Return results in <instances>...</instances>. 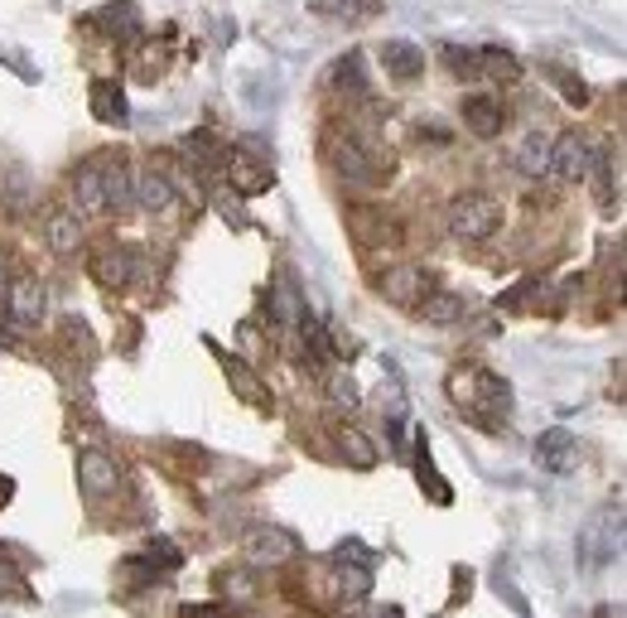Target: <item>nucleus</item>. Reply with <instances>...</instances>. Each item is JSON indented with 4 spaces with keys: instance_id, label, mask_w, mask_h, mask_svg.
Masks as SVG:
<instances>
[{
    "instance_id": "32",
    "label": "nucleus",
    "mask_w": 627,
    "mask_h": 618,
    "mask_svg": "<svg viewBox=\"0 0 627 618\" xmlns=\"http://www.w3.org/2000/svg\"><path fill=\"white\" fill-rule=\"evenodd\" d=\"M550 82H555V88H560L565 97H570L574 106H584V102H589V88H584V82H574V72H565V68H550Z\"/></svg>"
},
{
    "instance_id": "36",
    "label": "nucleus",
    "mask_w": 627,
    "mask_h": 618,
    "mask_svg": "<svg viewBox=\"0 0 627 618\" xmlns=\"http://www.w3.org/2000/svg\"><path fill=\"white\" fill-rule=\"evenodd\" d=\"M10 498H15V483H10V479H0V507H5Z\"/></svg>"
},
{
    "instance_id": "9",
    "label": "nucleus",
    "mask_w": 627,
    "mask_h": 618,
    "mask_svg": "<svg viewBox=\"0 0 627 618\" xmlns=\"http://www.w3.org/2000/svg\"><path fill=\"white\" fill-rule=\"evenodd\" d=\"M536 464L546 469V474H570V469L579 464V445H574V435L565 430V426H550V430L536 440Z\"/></svg>"
},
{
    "instance_id": "35",
    "label": "nucleus",
    "mask_w": 627,
    "mask_h": 618,
    "mask_svg": "<svg viewBox=\"0 0 627 618\" xmlns=\"http://www.w3.org/2000/svg\"><path fill=\"white\" fill-rule=\"evenodd\" d=\"M237 338H241V348H247V353H261V334H256V324H241Z\"/></svg>"
},
{
    "instance_id": "11",
    "label": "nucleus",
    "mask_w": 627,
    "mask_h": 618,
    "mask_svg": "<svg viewBox=\"0 0 627 618\" xmlns=\"http://www.w3.org/2000/svg\"><path fill=\"white\" fill-rule=\"evenodd\" d=\"M381 64H386V78L415 82V78H425V48H420L415 40H386L381 44Z\"/></svg>"
},
{
    "instance_id": "34",
    "label": "nucleus",
    "mask_w": 627,
    "mask_h": 618,
    "mask_svg": "<svg viewBox=\"0 0 627 618\" xmlns=\"http://www.w3.org/2000/svg\"><path fill=\"white\" fill-rule=\"evenodd\" d=\"M536 285H540V281H522L516 290H506V295H498V310H522L526 300L536 295Z\"/></svg>"
},
{
    "instance_id": "8",
    "label": "nucleus",
    "mask_w": 627,
    "mask_h": 618,
    "mask_svg": "<svg viewBox=\"0 0 627 618\" xmlns=\"http://www.w3.org/2000/svg\"><path fill=\"white\" fill-rule=\"evenodd\" d=\"M116 459L102 454V450H82L78 454V488L88 493V498H106V493H116Z\"/></svg>"
},
{
    "instance_id": "33",
    "label": "nucleus",
    "mask_w": 627,
    "mask_h": 618,
    "mask_svg": "<svg viewBox=\"0 0 627 618\" xmlns=\"http://www.w3.org/2000/svg\"><path fill=\"white\" fill-rule=\"evenodd\" d=\"M333 78L343 82V88H353V92H362V54H347L343 64L333 68Z\"/></svg>"
},
{
    "instance_id": "27",
    "label": "nucleus",
    "mask_w": 627,
    "mask_h": 618,
    "mask_svg": "<svg viewBox=\"0 0 627 618\" xmlns=\"http://www.w3.org/2000/svg\"><path fill=\"white\" fill-rule=\"evenodd\" d=\"M323 392H329V406H338V411H353V406L362 402L353 372H343V368H333L329 378H323Z\"/></svg>"
},
{
    "instance_id": "30",
    "label": "nucleus",
    "mask_w": 627,
    "mask_h": 618,
    "mask_svg": "<svg viewBox=\"0 0 627 618\" xmlns=\"http://www.w3.org/2000/svg\"><path fill=\"white\" fill-rule=\"evenodd\" d=\"M0 595L5 599H34V589H30V580H24L20 565L0 561Z\"/></svg>"
},
{
    "instance_id": "1",
    "label": "nucleus",
    "mask_w": 627,
    "mask_h": 618,
    "mask_svg": "<svg viewBox=\"0 0 627 618\" xmlns=\"http://www.w3.org/2000/svg\"><path fill=\"white\" fill-rule=\"evenodd\" d=\"M444 386H449V402L464 411L478 430H488V435H498L506 426V416H512V386H506V378H498V372H488V368H478V362L454 368Z\"/></svg>"
},
{
    "instance_id": "28",
    "label": "nucleus",
    "mask_w": 627,
    "mask_h": 618,
    "mask_svg": "<svg viewBox=\"0 0 627 618\" xmlns=\"http://www.w3.org/2000/svg\"><path fill=\"white\" fill-rule=\"evenodd\" d=\"M444 64H449L454 78H468L478 82V48H464V44H444Z\"/></svg>"
},
{
    "instance_id": "13",
    "label": "nucleus",
    "mask_w": 627,
    "mask_h": 618,
    "mask_svg": "<svg viewBox=\"0 0 627 618\" xmlns=\"http://www.w3.org/2000/svg\"><path fill=\"white\" fill-rule=\"evenodd\" d=\"M464 126L474 131L478 141H492V136H502V102L498 97H488V92H474V97H464Z\"/></svg>"
},
{
    "instance_id": "12",
    "label": "nucleus",
    "mask_w": 627,
    "mask_h": 618,
    "mask_svg": "<svg viewBox=\"0 0 627 618\" xmlns=\"http://www.w3.org/2000/svg\"><path fill=\"white\" fill-rule=\"evenodd\" d=\"M213 353H217V362H223L227 382H232V392L241 396V402H247V406H256V411H271V392H265L261 378L247 368V362L232 358V353H227V348H213Z\"/></svg>"
},
{
    "instance_id": "6",
    "label": "nucleus",
    "mask_w": 627,
    "mask_h": 618,
    "mask_svg": "<svg viewBox=\"0 0 627 618\" xmlns=\"http://www.w3.org/2000/svg\"><path fill=\"white\" fill-rule=\"evenodd\" d=\"M377 290L391 305H401V310H415L420 300L434 290V276L425 271V266H396V271H386L381 281H377Z\"/></svg>"
},
{
    "instance_id": "3",
    "label": "nucleus",
    "mask_w": 627,
    "mask_h": 618,
    "mask_svg": "<svg viewBox=\"0 0 627 618\" xmlns=\"http://www.w3.org/2000/svg\"><path fill=\"white\" fill-rule=\"evenodd\" d=\"M227 179H232V193H241V199H256V193H265L275 184V165L271 155L261 150V141H247L237 145V150H227Z\"/></svg>"
},
{
    "instance_id": "25",
    "label": "nucleus",
    "mask_w": 627,
    "mask_h": 618,
    "mask_svg": "<svg viewBox=\"0 0 627 618\" xmlns=\"http://www.w3.org/2000/svg\"><path fill=\"white\" fill-rule=\"evenodd\" d=\"M184 150L198 169H217V165H227V150H232V145H223L213 131H193V136L184 141Z\"/></svg>"
},
{
    "instance_id": "16",
    "label": "nucleus",
    "mask_w": 627,
    "mask_h": 618,
    "mask_svg": "<svg viewBox=\"0 0 627 618\" xmlns=\"http://www.w3.org/2000/svg\"><path fill=\"white\" fill-rule=\"evenodd\" d=\"M44 241H48V251H58V257H72V251L82 247V217L68 213V209H54L44 217Z\"/></svg>"
},
{
    "instance_id": "20",
    "label": "nucleus",
    "mask_w": 627,
    "mask_h": 618,
    "mask_svg": "<svg viewBox=\"0 0 627 618\" xmlns=\"http://www.w3.org/2000/svg\"><path fill=\"white\" fill-rule=\"evenodd\" d=\"M136 203H140V209H150V213H164L169 203H174V179H169L164 169L145 165L136 175Z\"/></svg>"
},
{
    "instance_id": "29",
    "label": "nucleus",
    "mask_w": 627,
    "mask_h": 618,
    "mask_svg": "<svg viewBox=\"0 0 627 618\" xmlns=\"http://www.w3.org/2000/svg\"><path fill=\"white\" fill-rule=\"evenodd\" d=\"M213 209L223 213L227 227H251V213L241 209V193H232V189H217V193H213Z\"/></svg>"
},
{
    "instance_id": "22",
    "label": "nucleus",
    "mask_w": 627,
    "mask_h": 618,
    "mask_svg": "<svg viewBox=\"0 0 627 618\" xmlns=\"http://www.w3.org/2000/svg\"><path fill=\"white\" fill-rule=\"evenodd\" d=\"M338 450H343V459L353 469H377V445L367 440V430H357V426H338Z\"/></svg>"
},
{
    "instance_id": "24",
    "label": "nucleus",
    "mask_w": 627,
    "mask_h": 618,
    "mask_svg": "<svg viewBox=\"0 0 627 618\" xmlns=\"http://www.w3.org/2000/svg\"><path fill=\"white\" fill-rule=\"evenodd\" d=\"M516 169L531 179H540L550 169V136H540V131H531V136L516 145Z\"/></svg>"
},
{
    "instance_id": "4",
    "label": "nucleus",
    "mask_w": 627,
    "mask_h": 618,
    "mask_svg": "<svg viewBox=\"0 0 627 618\" xmlns=\"http://www.w3.org/2000/svg\"><path fill=\"white\" fill-rule=\"evenodd\" d=\"M589 165H594V145H589L579 131H565V136L550 141V169L560 184H579V179H589Z\"/></svg>"
},
{
    "instance_id": "31",
    "label": "nucleus",
    "mask_w": 627,
    "mask_h": 618,
    "mask_svg": "<svg viewBox=\"0 0 627 618\" xmlns=\"http://www.w3.org/2000/svg\"><path fill=\"white\" fill-rule=\"evenodd\" d=\"M145 561H150V565H155V571H160V575H164V571H179V565H184V555H179L174 547H169V541H164V537H155V541H150V547H145Z\"/></svg>"
},
{
    "instance_id": "21",
    "label": "nucleus",
    "mask_w": 627,
    "mask_h": 618,
    "mask_svg": "<svg viewBox=\"0 0 627 618\" xmlns=\"http://www.w3.org/2000/svg\"><path fill=\"white\" fill-rule=\"evenodd\" d=\"M415 314H425V324H458L468 314V300L454 295V290H430L415 305Z\"/></svg>"
},
{
    "instance_id": "5",
    "label": "nucleus",
    "mask_w": 627,
    "mask_h": 618,
    "mask_svg": "<svg viewBox=\"0 0 627 618\" xmlns=\"http://www.w3.org/2000/svg\"><path fill=\"white\" fill-rule=\"evenodd\" d=\"M333 165L353 184H377L381 179V155L372 145H362L357 136H333Z\"/></svg>"
},
{
    "instance_id": "23",
    "label": "nucleus",
    "mask_w": 627,
    "mask_h": 618,
    "mask_svg": "<svg viewBox=\"0 0 627 618\" xmlns=\"http://www.w3.org/2000/svg\"><path fill=\"white\" fill-rule=\"evenodd\" d=\"M136 266H140L136 251H102V257H96V281H102L106 290H126Z\"/></svg>"
},
{
    "instance_id": "19",
    "label": "nucleus",
    "mask_w": 627,
    "mask_h": 618,
    "mask_svg": "<svg viewBox=\"0 0 627 618\" xmlns=\"http://www.w3.org/2000/svg\"><path fill=\"white\" fill-rule=\"evenodd\" d=\"M72 203H78V213H106V189H102V160H88L72 175Z\"/></svg>"
},
{
    "instance_id": "14",
    "label": "nucleus",
    "mask_w": 627,
    "mask_h": 618,
    "mask_svg": "<svg viewBox=\"0 0 627 618\" xmlns=\"http://www.w3.org/2000/svg\"><path fill=\"white\" fill-rule=\"evenodd\" d=\"M102 189H106V213H126L130 199H136V175H130V160L116 150V160L102 165Z\"/></svg>"
},
{
    "instance_id": "26",
    "label": "nucleus",
    "mask_w": 627,
    "mask_h": 618,
    "mask_svg": "<svg viewBox=\"0 0 627 618\" xmlns=\"http://www.w3.org/2000/svg\"><path fill=\"white\" fill-rule=\"evenodd\" d=\"M415 479H420V488H430V498L440 503V507L454 503V488H449V483H444L440 474H434V459H430L425 445H420V454H415Z\"/></svg>"
},
{
    "instance_id": "37",
    "label": "nucleus",
    "mask_w": 627,
    "mask_h": 618,
    "mask_svg": "<svg viewBox=\"0 0 627 618\" xmlns=\"http://www.w3.org/2000/svg\"><path fill=\"white\" fill-rule=\"evenodd\" d=\"M0 281H5V251H0Z\"/></svg>"
},
{
    "instance_id": "10",
    "label": "nucleus",
    "mask_w": 627,
    "mask_h": 618,
    "mask_svg": "<svg viewBox=\"0 0 627 618\" xmlns=\"http://www.w3.org/2000/svg\"><path fill=\"white\" fill-rule=\"evenodd\" d=\"M82 30H106V40H126V44H136L140 40V10L130 5V0H121V5H106V10H96V15L82 20Z\"/></svg>"
},
{
    "instance_id": "18",
    "label": "nucleus",
    "mask_w": 627,
    "mask_h": 618,
    "mask_svg": "<svg viewBox=\"0 0 627 618\" xmlns=\"http://www.w3.org/2000/svg\"><path fill=\"white\" fill-rule=\"evenodd\" d=\"M92 116L106 121V126H126V121H130L126 92H121L116 78H96V82H92Z\"/></svg>"
},
{
    "instance_id": "7",
    "label": "nucleus",
    "mask_w": 627,
    "mask_h": 618,
    "mask_svg": "<svg viewBox=\"0 0 627 618\" xmlns=\"http://www.w3.org/2000/svg\"><path fill=\"white\" fill-rule=\"evenodd\" d=\"M618 537H623V507H608V513L584 531V541H579V561L584 565L613 561V555H618Z\"/></svg>"
},
{
    "instance_id": "17",
    "label": "nucleus",
    "mask_w": 627,
    "mask_h": 618,
    "mask_svg": "<svg viewBox=\"0 0 627 618\" xmlns=\"http://www.w3.org/2000/svg\"><path fill=\"white\" fill-rule=\"evenodd\" d=\"M5 310L15 314V319H24V324H39L44 319V285H39V276H20V281H10Z\"/></svg>"
},
{
    "instance_id": "2",
    "label": "nucleus",
    "mask_w": 627,
    "mask_h": 618,
    "mask_svg": "<svg viewBox=\"0 0 627 618\" xmlns=\"http://www.w3.org/2000/svg\"><path fill=\"white\" fill-rule=\"evenodd\" d=\"M502 223V203L492 199V193H458L449 203V233L458 241H482L492 237Z\"/></svg>"
},
{
    "instance_id": "15",
    "label": "nucleus",
    "mask_w": 627,
    "mask_h": 618,
    "mask_svg": "<svg viewBox=\"0 0 627 618\" xmlns=\"http://www.w3.org/2000/svg\"><path fill=\"white\" fill-rule=\"evenodd\" d=\"M295 551H299L295 537H285V531H275V527H256V531L247 537V555H251L256 565H285Z\"/></svg>"
}]
</instances>
